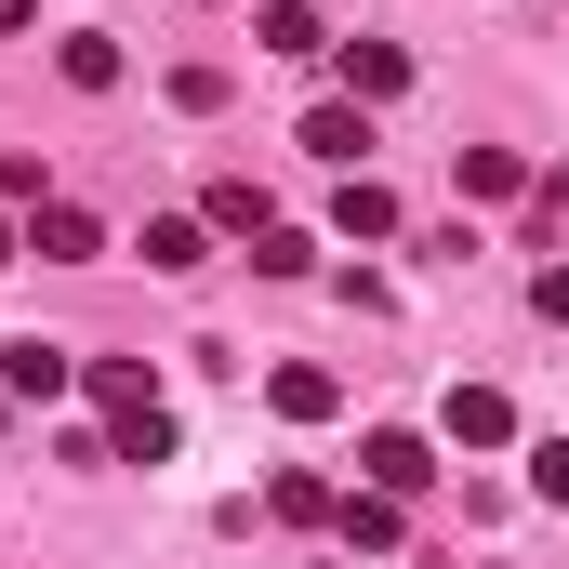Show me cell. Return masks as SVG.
Segmentation results:
<instances>
[{
  "label": "cell",
  "instance_id": "6da1fadb",
  "mask_svg": "<svg viewBox=\"0 0 569 569\" xmlns=\"http://www.w3.org/2000/svg\"><path fill=\"white\" fill-rule=\"evenodd\" d=\"M358 490H385V503H411V490H437V450L411 425H371L358 437Z\"/></svg>",
  "mask_w": 569,
  "mask_h": 569
},
{
  "label": "cell",
  "instance_id": "7a4b0ae2",
  "mask_svg": "<svg viewBox=\"0 0 569 569\" xmlns=\"http://www.w3.org/2000/svg\"><path fill=\"white\" fill-rule=\"evenodd\" d=\"M0 398H13V411H53V398H80V358L27 331V345H0Z\"/></svg>",
  "mask_w": 569,
  "mask_h": 569
},
{
  "label": "cell",
  "instance_id": "3957f363",
  "mask_svg": "<svg viewBox=\"0 0 569 569\" xmlns=\"http://www.w3.org/2000/svg\"><path fill=\"white\" fill-rule=\"evenodd\" d=\"M331 67H345V107H398L411 93V53L398 40H331Z\"/></svg>",
  "mask_w": 569,
  "mask_h": 569
},
{
  "label": "cell",
  "instance_id": "277c9868",
  "mask_svg": "<svg viewBox=\"0 0 569 569\" xmlns=\"http://www.w3.org/2000/svg\"><path fill=\"white\" fill-rule=\"evenodd\" d=\"M437 425H450V450H517V398H503V385H450Z\"/></svg>",
  "mask_w": 569,
  "mask_h": 569
},
{
  "label": "cell",
  "instance_id": "5b68a950",
  "mask_svg": "<svg viewBox=\"0 0 569 569\" xmlns=\"http://www.w3.org/2000/svg\"><path fill=\"white\" fill-rule=\"evenodd\" d=\"M331 239H358V252H385V239H398V186H371V172H345V186H331Z\"/></svg>",
  "mask_w": 569,
  "mask_h": 569
},
{
  "label": "cell",
  "instance_id": "8992f818",
  "mask_svg": "<svg viewBox=\"0 0 569 569\" xmlns=\"http://www.w3.org/2000/svg\"><path fill=\"white\" fill-rule=\"evenodd\" d=\"M27 252H40V266H93V252H107V226H93L80 199H40V212H27Z\"/></svg>",
  "mask_w": 569,
  "mask_h": 569
},
{
  "label": "cell",
  "instance_id": "52a82bcc",
  "mask_svg": "<svg viewBox=\"0 0 569 569\" xmlns=\"http://www.w3.org/2000/svg\"><path fill=\"white\" fill-rule=\"evenodd\" d=\"M80 398H93L107 425H133V411H159V371H146V358H80Z\"/></svg>",
  "mask_w": 569,
  "mask_h": 569
},
{
  "label": "cell",
  "instance_id": "ba28073f",
  "mask_svg": "<svg viewBox=\"0 0 569 569\" xmlns=\"http://www.w3.org/2000/svg\"><path fill=\"white\" fill-rule=\"evenodd\" d=\"M266 411H279V425H331V411H345V371L291 358V371H266Z\"/></svg>",
  "mask_w": 569,
  "mask_h": 569
},
{
  "label": "cell",
  "instance_id": "9c48e42d",
  "mask_svg": "<svg viewBox=\"0 0 569 569\" xmlns=\"http://www.w3.org/2000/svg\"><path fill=\"white\" fill-rule=\"evenodd\" d=\"M331 530H345V557H398V543H411V517H398L385 490H345V503H331Z\"/></svg>",
  "mask_w": 569,
  "mask_h": 569
},
{
  "label": "cell",
  "instance_id": "30bf717a",
  "mask_svg": "<svg viewBox=\"0 0 569 569\" xmlns=\"http://www.w3.org/2000/svg\"><path fill=\"white\" fill-rule=\"evenodd\" d=\"M146 266H159V279H199V266H212V226H199V212H146V239H133Z\"/></svg>",
  "mask_w": 569,
  "mask_h": 569
},
{
  "label": "cell",
  "instance_id": "8fae6325",
  "mask_svg": "<svg viewBox=\"0 0 569 569\" xmlns=\"http://www.w3.org/2000/svg\"><path fill=\"white\" fill-rule=\"evenodd\" d=\"M252 40L305 67V53H331V13H318V0H266V13H252Z\"/></svg>",
  "mask_w": 569,
  "mask_h": 569
},
{
  "label": "cell",
  "instance_id": "7c38bea8",
  "mask_svg": "<svg viewBox=\"0 0 569 569\" xmlns=\"http://www.w3.org/2000/svg\"><path fill=\"white\" fill-rule=\"evenodd\" d=\"M53 67H67V93H120V40H107V27H67Z\"/></svg>",
  "mask_w": 569,
  "mask_h": 569
},
{
  "label": "cell",
  "instance_id": "4fadbf2b",
  "mask_svg": "<svg viewBox=\"0 0 569 569\" xmlns=\"http://www.w3.org/2000/svg\"><path fill=\"white\" fill-rule=\"evenodd\" d=\"M199 226H212V239H266L279 212H266V186H252V172H226V186L199 199Z\"/></svg>",
  "mask_w": 569,
  "mask_h": 569
},
{
  "label": "cell",
  "instance_id": "5bb4252c",
  "mask_svg": "<svg viewBox=\"0 0 569 569\" xmlns=\"http://www.w3.org/2000/svg\"><path fill=\"white\" fill-rule=\"evenodd\" d=\"M305 146H318L331 172H358V146H371V107H345V93H331V107H305Z\"/></svg>",
  "mask_w": 569,
  "mask_h": 569
},
{
  "label": "cell",
  "instance_id": "9a60e30c",
  "mask_svg": "<svg viewBox=\"0 0 569 569\" xmlns=\"http://www.w3.org/2000/svg\"><path fill=\"white\" fill-rule=\"evenodd\" d=\"M463 199H530V159L517 146H463Z\"/></svg>",
  "mask_w": 569,
  "mask_h": 569
},
{
  "label": "cell",
  "instance_id": "2e32d148",
  "mask_svg": "<svg viewBox=\"0 0 569 569\" xmlns=\"http://www.w3.org/2000/svg\"><path fill=\"white\" fill-rule=\"evenodd\" d=\"M331 503H345V490H331V477H305V463H291V477H266V517H291V530H318Z\"/></svg>",
  "mask_w": 569,
  "mask_h": 569
},
{
  "label": "cell",
  "instance_id": "e0dca14e",
  "mask_svg": "<svg viewBox=\"0 0 569 569\" xmlns=\"http://www.w3.org/2000/svg\"><path fill=\"white\" fill-rule=\"evenodd\" d=\"M107 463H172V398L133 411V425H107Z\"/></svg>",
  "mask_w": 569,
  "mask_h": 569
},
{
  "label": "cell",
  "instance_id": "ac0fdd59",
  "mask_svg": "<svg viewBox=\"0 0 569 569\" xmlns=\"http://www.w3.org/2000/svg\"><path fill=\"white\" fill-rule=\"evenodd\" d=\"M53 199V172H40V146H0V212H40Z\"/></svg>",
  "mask_w": 569,
  "mask_h": 569
},
{
  "label": "cell",
  "instance_id": "d6986e66",
  "mask_svg": "<svg viewBox=\"0 0 569 569\" xmlns=\"http://www.w3.org/2000/svg\"><path fill=\"white\" fill-rule=\"evenodd\" d=\"M252 266H266V279H305V266H318V239H305V226H266V239H252Z\"/></svg>",
  "mask_w": 569,
  "mask_h": 569
},
{
  "label": "cell",
  "instance_id": "ffe728a7",
  "mask_svg": "<svg viewBox=\"0 0 569 569\" xmlns=\"http://www.w3.org/2000/svg\"><path fill=\"white\" fill-rule=\"evenodd\" d=\"M530 490H543V503L569 517V437H530Z\"/></svg>",
  "mask_w": 569,
  "mask_h": 569
},
{
  "label": "cell",
  "instance_id": "44dd1931",
  "mask_svg": "<svg viewBox=\"0 0 569 569\" xmlns=\"http://www.w3.org/2000/svg\"><path fill=\"white\" fill-rule=\"evenodd\" d=\"M530 318H557V331H569V266H543V279H530Z\"/></svg>",
  "mask_w": 569,
  "mask_h": 569
},
{
  "label": "cell",
  "instance_id": "7402d4cb",
  "mask_svg": "<svg viewBox=\"0 0 569 569\" xmlns=\"http://www.w3.org/2000/svg\"><path fill=\"white\" fill-rule=\"evenodd\" d=\"M13 27H40V0H0V40H13Z\"/></svg>",
  "mask_w": 569,
  "mask_h": 569
},
{
  "label": "cell",
  "instance_id": "603a6c76",
  "mask_svg": "<svg viewBox=\"0 0 569 569\" xmlns=\"http://www.w3.org/2000/svg\"><path fill=\"white\" fill-rule=\"evenodd\" d=\"M13 252H27V212H0V266H13Z\"/></svg>",
  "mask_w": 569,
  "mask_h": 569
},
{
  "label": "cell",
  "instance_id": "cb8c5ba5",
  "mask_svg": "<svg viewBox=\"0 0 569 569\" xmlns=\"http://www.w3.org/2000/svg\"><path fill=\"white\" fill-rule=\"evenodd\" d=\"M0 437H13V398H0Z\"/></svg>",
  "mask_w": 569,
  "mask_h": 569
}]
</instances>
